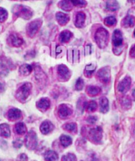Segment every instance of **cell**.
<instances>
[{"label": "cell", "mask_w": 135, "mask_h": 161, "mask_svg": "<svg viewBox=\"0 0 135 161\" xmlns=\"http://www.w3.org/2000/svg\"><path fill=\"white\" fill-rule=\"evenodd\" d=\"M109 33L104 28H100L97 30L95 35V42L98 47L103 48L107 47L109 42Z\"/></svg>", "instance_id": "6da1fadb"}, {"label": "cell", "mask_w": 135, "mask_h": 161, "mask_svg": "<svg viewBox=\"0 0 135 161\" xmlns=\"http://www.w3.org/2000/svg\"><path fill=\"white\" fill-rule=\"evenodd\" d=\"M32 89V84L27 82L23 84L16 92V98L21 102H24L29 96Z\"/></svg>", "instance_id": "7a4b0ae2"}, {"label": "cell", "mask_w": 135, "mask_h": 161, "mask_svg": "<svg viewBox=\"0 0 135 161\" xmlns=\"http://www.w3.org/2000/svg\"><path fill=\"white\" fill-rule=\"evenodd\" d=\"M14 13L15 15L22 17L24 19H29L33 16V11L31 9L22 5H17L14 7Z\"/></svg>", "instance_id": "3957f363"}, {"label": "cell", "mask_w": 135, "mask_h": 161, "mask_svg": "<svg viewBox=\"0 0 135 161\" xmlns=\"http://www.w3.org/2000/svg\"><path fill=\"white\" fill-rule=\"evenodd\" d=\"M24 145L30 150H34L38 145L37 136L34 131H30L24 139Z\"/></svg>", "instance_id": "277c9868"}, {"label": "cell", "mask_w": 135, "mask_h": 161, "mask_svg": "<svg viewBox=\"0 0 135 161\" xmlns=\"http://www.w3.org/2000/svg\"><path fill=\"white\" fill-rule=\"evenodd\" d=\"M102 129L100 127L91 129L89 131L88 138L94 143H100L102 139Z\"/></svg>", "instance_id": "5b68a950"}, {"label": "cell", "mask_w": 135, "mask_h": 161, "mask_svg": "<svg viewBox=\"0 0 135 161\" xmlns=\"http://www.w3.org/2000/svg\"><path fill=\"white\" fill-rule=\"evenodd\" d=\"M42 21L39 19L34 20L29 23L27 26V33L30 37H33L36 33L39 31L41 26Z\"/></svg>", "instance_id": "8992f818"}, {"label": "cell", "mask_w": 135, "mask_h": 161, "mask_svg": "<svg viewBox=\"0 0 135 161\" xmlns=\"http://www.w3.org/2000/svg\"><path fill=\"white\" fill-rule=\"evenodd\" d=\"M97 76L102 83L107 84L110 81V78H111L110 69L109 67L102 68L97 72Z\"/></svg>", "instance_id": "52a82bcc"}, {"label": "cell", "mask_w": 135, "mask_h": 161, "mask_svg": "<svg viewBox=\"0 0 135 161\" xmlns=\"http://www.w3.org/2000/svg\"><path fill=\"white\" fill-rule=\"evenodd\" d=\"M73 110L72 108L66 104L60 105L58 108V114L61 119H66L72 115Z\"/></svg>", "instance_id": "ba28073f"}, {"label": "cell", "mask_w": 135, "mask_h": 161, "mask_svg": "<svg viewBox=\"0 0 135 161\" xmlns=\"http://www.w3.org/2000/svg\"><path fill=\"white\" fill-rule=\"evenodd\" d=\"M58 74L60 79L63 81H66L70 77V71L64 64H61L58 67Z\"/></svg>", "instance_id": "9c48e42d"}, {"label": "cell", "mask_w": 135, "mask_h": 161, "mask_svg": "<svg viewBox=\"0 0 135 161\" xmlns=\"http://www.w3.org/2000/svg\"><path fill=\"white\" fill-rule=\"evenodd\" d=\"M131 79L129 76L125 77L123 80H121L118 85V90L119 92L125 94V93L127 92L128 90L131 88Z\"/></svg>", "instance_id": "30bf717a"}, {"label": "cell", "mask_w": 135, "mask_h": 161, "mask_svg": "<svg viewBox=\"0 0 135 161\" xmlns=\"http://www.w3.org/2000/svg\"><path fill=\"white\" fill-rule=\"evenodd\" d=\"M8 42L11 46L19 47L23 45V40L21 37V36L18 35L16 33H13L9 36Z\"/></svg>", "instance_id": "8fae6325"}, {"label": "cell", "mask_w": 135, "mask_h": 161, "mask_svg": "<svg viewBox=\"0 0 135 161\" xmlns=\"http://www.w3.org/2000/svg\"><path fill=\"white\" fill-rule=\"evenodd\" d=\"M112 42L114 47H119L122 45L123 42V38H122V33L119 30H115L113 33Z\"/></svg>", "instance_id": "7c38bea8"}, {"label": "cell", "mask_w": 135, "mask_h": 161, "mask_svg": "<svg viewBox=\"0 0 135 161\" xmlns=\"http://www.w3.org/2000/svg\"><path fill=\"white\" fill-rule=\"evenodd\" d=\"M22 114L20 109L17 108L10 109L7 114V117L9 121H14L19 119L21 117Z\"/></svg>", "instance_id": "4fadbf2b"}, {"label": "cell", "mask_w": 135, "mask_h": 161, "mask_svg": "<svg viewBox=\"0 0 135 161\" xmlns=\"http://www.w3.org/2000/svg\"><path fill=\"white\" fill-rule=\"evenodd\" d=\"M51 106V102L48 98L42 97L36 102V107L42 111H46Z\"/></svg>", "instance_id": "5bb4252c"}, {"label": "cell", "mask_w": 135, "mask_h": 161, "mask_svg": "<svg viewBox=\"0 0 135 161\" xmlns=\"http://www.w3.org/2000/svg\"><path fill=\"white\" fill-rule=\"evenodd\" d=\"M54 129V125L50 121H45L42 123L40 130L42 134L47 135L52 132Z\"/></svg>", "instance_id": "9a60e30c"}, {"label": "cell", "mask_w": 135, "mask_h": 161, "mask_svg": "<svg viewBox=\"0 0 135 161\" xmlns=\"http://www.w3.org/2000/svg\"><path fill=\"white\" fill-rule=\"evenodd\" d=\"M56 18L58 23L60 25L62 26L67 24V23L69 21L70 19V17L68 15L64 13H62V12H58V13H57L56 15Z\"/></svg>", "instance_id": "2e32d148"}, {"label": "cell", "mask_w": 135, "mask_h": 161, "mask_svg": "<svg viewBox=\"0 0 135 161\" xmlns=\"http://www.w3.org/2000/svg\"><path fill=\"white\" fill-rule=\"evenodd\" d=\"M100 111L101 113L105 114L109 111V101L107 98L105 97H102L100 100Z\"/></svg>", "instance_id": "e0dca14e"}, {"label": "cell", "mask_w": 135, "mask_h": 161, "mask_svg": "<svg viewBox=\"0 0 135 161\" xmlns=\"http://www.w3.org/2000/svg\"><path fill=\"white\" fill-rule=\"evenodd\" d=\"M135 23V18L132 15H127L122 21V25L124 27H132Z\"/></svg>", "instance_id": "ac0fdd59"}, {"label": "cell", "mask_w": 135, "mask_h": 161, "mask_svg": "<svg viewBox=\"0 0 135 161\" xmlns=\"http://www.w3.org/2000/svg\"><path fill=\"white\" fill-rule=\"evenodd\" d=\"M85 19V15L83 12H78L76 16L75 25L77 27H82Z\"/></svg>", "instance_id": "d6986e66"}, {"label": "cell", "mask_w": 135, "mask_h": 161, "mask_svg": "<svg viewBox=\"0 0 135 161\" xmlns=\"http://www.w3.org/2000/svg\"><path fill=\"white\" fill-rule=\"evenodd\" d=\"M11 132L9 126L6 124V123H3L0 125V136L5 138H8L10 137Z\"/></svg>", "instance_id": "ffe728a7"}, {"label": "cell", "mask_w": 135, "mask_h": 161, "mask_svg": "<svg viewBox=\"0 0 135 161\" xmlns=\"http://www.w3.org/2000/svg\"><path fill=\"white\" fill-rule=\"evenodd\" d=\"M46 161H58V154L54 151H48L45 153L44 155Z\"/></svg>", "instance_id": "44dd1931"}, {"label": "cell", "mask_w": 135, "mask_h": 161, "mask_svg": "<svg viewBox=\"0 0 135 161\" xmlns=\"http://www.w3.org/2000/svg\"><path fill=\"white\" fill-rule=\"evenodd\" d=\"M14 131L18 135H23L27 132V127L23 123H21V122L17 123V124L15 125Z\"/></svg>", "instance_id": "7402d4cb"}, {"label": "cell", "mask_w": 135, "mask_h": 161, "mask_svg": "<svg viewBox=\"0 0 135 161\" xmlns=\"http://www.w3.org/2000/svg\"><path fill=\"white\" fill-rule=\"evenodd\" d=\"M73 36V34L69 31H64L60 34L59 40L62 42H67L70 41Z\"/></svg>", "instance_id": "603a6c76"}, {"label": "cell", "mask_w": 135, "mask_h": 161, "mask_svg": "<svg viewBox=\"0 0 135 161\" xmlns=\"http://www.w3.org/2000/svg\"><path fill=\"white\" fill-rule=\"evenodd\" d=\"M84 108L89 113L94 112L97 108V104L95 101H90L89 102H85L84 104Z\"/></svg>", "instance_id": "cb8c5ba5"}, {"label": "cell", "mask_w": 135, "mask_h": 161, "mask_svg": "<svg viewBox=\"0 0 135 161\" xmlns=\"http://www.w3.org/2000/svg\"><path fill=\"white\" fill-rule=\"evenodd\" d=\"M60 142L62 147H69L72 143V139L69 136L62 135L60 137Z\"/></svg>", "instance_id": "d4e9b609"}, {"label": "cell", "mask_w": 135, "mask_h": 161, "mask_svg": "<svg viewBox=\"0 0 135 161\" xmlns=\"http://www.w3.org/2000/svg\"><path fill=\"white\" fill-rule=\"evenodd\" d=\"M86 92L90 96H97L101 92V88L97 86H89L86 89Z\"/></svg>", "instance_id": "484cf974"}, {"label": "cell", "mask_w": 135, "mask_h": 161, "mask_svg": "<svg viewBox=\"0 0 135 161\" xmlns=\"http://www.w3.org/2000/svg\"><path fill=\"white\" fill-rule=\"evenodd\" d=\"M33 70L32 66L29 64H23L19 68V72L23 76H28Z\"/></svg>", "instance_id": "4316f807"}, {"label": "cell", "mask_w": 135, "mask_h": 161, "mask_svg": "<svg viewBox=\"0 0 135 161\" xmlns=\"http://www.w3.org/2000/svg\"><path fill=\"white\" fill-rule=\"evenodd\" d=\"M72 3H71L70 0H62L60 3H59V7L66 11H71L72 9Z\"/></svg>", "instance_id": "83f0119b"}, {"label": "cell", "mask_w": 135, "mask_h": 161, "mask_svg": "<svg viewBox=\"0 0 135 161\" xmlns=\"http://www.w3.org/2000/svg\"><path fill=\"white\" fill-rule=\"evenodd\" d=\"M63 129L72 133H76L77 132V125L76 123H66L63 126Z\"/></svg>", "instance_id": "f1b7e54d"}, {"label": "cell", "mask_w": 135, "mask_h": 161, "mask_svg": "<svg viewBox=\"0 0 135 161\" xmlns=\"http://www.w3.org/2000/svg\"><path fill=\"white\" fill-rule=\"evenodd\" d=\"M107 8L111 11H116L119 9V3L116 0H107Z\"/></svg>", "instance_id": "f546056e"}, {"label": "cell", "mask_w": 135, "mask_h": 161, "mask_svg": "<svg viewBox=\"0 0 135 161\" xmlns=\"http://www.w3.org/2000/svg\"><path fill=\"white\" fill-rule=\"evenodd\" d=\"M95 66L94 64H91L87 65L86 67H85V71H84L85 76L88 78L91 77L92 76V74H93L94 72L95 71Z\"/></svg>", "instance_id": "4dcf8cb0"}, {"label": "cell", "mask_w": 135, "mask_h": 161, "mask_svg": "<svg viewBox=\"0 0 135 161\" xmlns=\"http://www.w3.org/2000/svg\"><path fill=\"white\" fill-rule=\"evenodd\" d=\"M104 23H105V25L108 27H112V26H114L115 25H116V18L113 16L107 17L105 19V20H104Z\"/></svg>", "instance_id": "1f68e13d"}, {"label": "cell", "mask_w": 135, "mask_h": 161, "mask_svg": "<svg viewBox=\"0 0 135 161\" xmlns=\"http://www.w3.org/2000/svg\"><path fill=\"white\" fill-rule=\"evenodd\" d=\"M70 2L73 5L78 8H84L87 5V2L85 0H70Z\"/></svg>", "instance_id": "d6a6232c"}, {"label": "cell", "mask_w": 135, "mask_h": 161, "mask_svg": "<svg viewBox=\"0 0 135 161\" xmlns=\"http://www.w3.org/2000/svg\"><path fill=\"white\" fill-rule=\"evenodd\" d=\"M62 161H77V158L74 154L68 153L62 157Z\"/></svg>", "instance_id": "836d02e7"}, {"label": "cell", "mask_w": 135, "mask_h": 161, "mask_svg": "<svg viewBox=\"0 0 135 161\" xmlns=\"http://www.w3.org/2000/svg\"><path fill=\"white\" fill-rule=\"evenodd\" d=\"M8 15V11L5 9L0 8V22H3L7 19Z\"/></svg>", "instance_id": "e575fe53"}, {"label": "cell", "mask_w": 135, "mask_h": 161, "mask_svg": "<svg viewBox=\"0 0 135 161\" xmlns=\"http://www.w3.org/2000/svg\"><path fill=\"white\" fill-rule=\"evenodd\" d=\"M84 80L81 78H79L77 80L76 83V86H75V88L76 90H82L84 88Z\"/></svg>", "instance_id": "d590c367"}, {"label": "cell", "mask_w": 135, "mask_h": 161, "mask_svg": "<svg viewBox=\"0 0 135 161\" xmlns=\"http://www.w3.org/2000/svg\"><path fill=\"white\" fill-rule=\"evenodd\" d=\"M122 105L123 106L124 108L128 109L131 106V100L128 97H125L122 101Z\"/></svg>", "instance_id": "8d00e7d4"}, {"label": "cell", "mask_w": 135, "mask_h": 161, "mask_svg": "<svg viewBox=\"0 0 135 161\" xmlns=\"http://www.w3.org/2000/svg\"><path fill=\"white\" fill-rule=\"evenodd\" d=\"M13 145L15 148H20L23 145V141L20 139H17L13 142Z\"/></svg>", "instance_id": "74e56055"}, {"label": "cell", "mask_w": 135, "mask_h": 161, "mask_svg": "<svg viewBox=\"0 0 135 161\" xmlns=\"http://www.w3.org/2000/svg\"><path fill=\"white\" fill-rule=\"evenodd\" d=\"M97 120V117L96 116H89L88 118V122L90 124H94Z\"/></svg>", "instance_id": "f35d334b"}, {"label": "cell", "mask_w": 135, "mask_h": 161, "mask_svg": "<svg viewBox=\"0 0 135 161\" xmlns=\"http://www.w3.org/2000/svg\"><path fill=\"white\" fill-rule=\"evenodd\" d=\"M18 161H28V157L25 154H21L17 157Z\"/></svg>", "instance_id": "ab89813d"}, {"label": "cell", "mask_w": 135, "mask_h": 161, "mask_svg": "<svg viewBox=\"0 0 135 161\" xmlns=\"http://www.w3.org/2000/svg\"><path fill=\"white\" fill-rule=\"evenodd\" d=\"M130 55L131 57L132 58H135V45H134L131 49V51H130Z\"/></svg>", "instance_id": "60d3db41"}, {"label": "cell", "mask_w": 135, "mask_h": 161, "mask_svg": "<svg viewBox=\"0 0 135 161\" xmlns=\"http://www.w3.org/2000/svg\"><path fill=\"white\" fill-rule=\"evenodd\" d=\"M132 97L134 98V100H135V89L132 91Z\"/></svg>", "instance_id": "b9f144b4"}, {"label": "cell", "mask_w": 135, "mask_h": 161, "mask_svg": "<svg viewBox=\"0 0 135 161\" xmlns=\"http://www.w3.org/2000/svg\"><path fill=\"white\" fill-rule=\"evenodd\" d=\"M128 2L132 3H135V0H128Z\"/></svg>", "instance_id": "7bdbcfd3"}, {"label": "cell", "mask_w": 135, "mask_h": 161, "mask_svg": "<svg viewBox=\"0 0 135 161\" xmlns=\"http://www.w3.org/2000/svg\"><path fill=\"white\" fill-rule=\"evenodd\" d=\"M2 88V84L0 83V88Z\"/></svg>", "instance_id": "ee69618b"}, {"label": "cell", "mask_w": 135, "mask_h": 161, "mask_svg": "<svg viewBox=\"0 0 135 161\" xmlns=\"http://www.w3.org/2000/svg\"><path fill=\"white\" fill-rule=\"evenodd\" d=\"M134 36H135V30H134Z\"/></svg>", "instance_id": "f6af8a7d"}]
</instances>
